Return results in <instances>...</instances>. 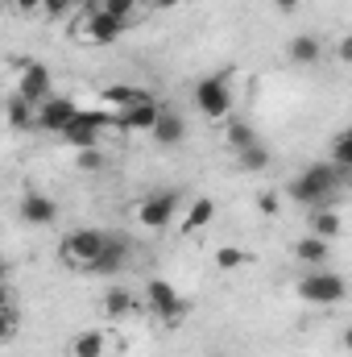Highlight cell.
<instances>
[{"label":"cell","mask_w":352,"mask_h":357,"mask_svg":"<svg viewBox=\"0 0 352 357\" xmlns=\"http://www.w3.org/2000/svg\"><path fill=\"white\" fill-rule=\"evenodd\" d=\"M104 245H108V233H99V229H75V233H67V241H63V262H71V266H83L91 270V262L104 254Z\"/></svg>","instance_id":"obj_3"},{"label":"cell","mask_w":352,"mask_h":357,"mask_svg":"<svg viewBox=\"0 0 352 357\" xmlns=\"http://www.w3.org/2000/svg\"><path fill=\"white\" fill-rule=\"evenodd\" d=\"M83 108L75 104V100H67V96H50L42 108H38V125L46 129V133H67V125L79 116Z\"/></svg>","instance_id":"obj_8"},{"label":"cell","mask_w":352,"mask_h":357,"mask_svg":"<svg viewBox=\"0 0 352 357\" xmlns=\"http://www.w3.org/2000/svg\"><path fill=\"white\" fill-rule=\"evenodd\" d=\"M211 216H216V204L207 199V195H199L191 208H186V220H182V233H199V229H207L211 225Z\"/></svg>","instance_id":"obj_20"},{"label":"cell","mask_w":352,"mask_h":357,"mask_svg":"<svg viewBox=\"0 0 352 357\" xmlns=\"http://www.w3.org/2000/svg\"><path fill=\"white\" fill-rule=\"evenodd\" d=\"M108 125H116V112H79V116L67 125L63 142L75 146V150H91V146H99V133H104Z\"/></svg>","instance_id":"obj_5"},{"label":"cell","mask_w":352,"mask_h":357,"mask_svg":"<svg viewBox=\"0 0 352 357\" xmlns=\"http://www.w3.org/2000/svg\"><path fill=\"white\" fill-rule=\"evenodd\" d=\"M21 216H25L29 225H50V220L58 216V204H54L50 195H42V191H29V195L21 199Z\"/></svg>","instance_id":"obj_13"},{"label":"cell","mask_w":352,"mask_h":357,"mask_svg":"<svg viewBox=\"0 0 352 357\" xmlns=\"http://www.w3.org/2000/svg\"><path fill=\"white\" fill-rule=\"evenodd\" d=\"M158 116H162V108L150 100V104H133V108H120V112H116V125H125V129H150V133H154Z\"/></svg>","instance_id":"obj_12"},{"label":"cell","mask_w":352,"mask_h":357,"mask_svg":"<svg viewBox=\"0 0 352 357\" xmlns=\"http://www.w3.org/2000/svg\"><path fill=\"white\" fill-rule=\"evenodd\" d=\"M17 91L42 108V104L50 100V67H46V63H25V67H21V79H17Z\"/></svg>","instance_id":"obj_9"},{"label":"cell","mask_w":352,"mask_h":357,"mask_svg":"<svg viewBox=\"0 0 352 357\" xmlns=\"http://www.w3.org/2000/svg\"><path fill=\"white\" fill-rule=\"evenodd\" d=\"M257 208H262L265 216H278V195H273V191H262V195H257Z\"/></svg>","instance_id":"obj_31"},{"label":"cell","mask_w":352,"mask_h":357,"mask_svg":"<svg viewBox=\"0 0 352 357\" xmlns=\"http://www.w3.org/2000/svg\"><path fill=\"white\" fill-rule=\"evenodd\" d=\"M104 333L99 328H88V333H79L75 341H71V354L75 357H104Z\"/></svg>","instance_id":"obj_22"},{"label":"cell","mask_w":352,"mask_h":357,"mask_svg":"<svg viewBox=\"0 0 352 357\" xmlns=\"http://www.w3.org/2000/svg\"><path fill=\"white\" fill-rule=\"evenodd\" d=\"M71 8H75V0H46V8H42V13H46V17H67Z\"/></svg>","instance_id":"obj_30"},{"label":"cell","mask_w":352,"mask_h":357,"mask_svg":"<svg viewBox=\"0 0 352 357\" xmlns=\"http://www.w3.org/2000/svg\"><path fill=\"white\" fill-rule=\"evenodd\" d=\"M294 258L319 270L328 258H332V241H323V237H315V233H311V237H303V241L294 245Z\"/></svg>","instance_id":"obj_15"},{"label":"cell","mask_w":352,"mask_h":357,"mask_svg":"<svg viewBox=\"0 0 352 357\" xmlns=\"http://www.w3.org/2000/svg\"><path fill=\"white\" fill-rule=\"evenodd\" d=\"M129 29V21H120V17H108V13H99V8H91L88 13V42H95V46H112L120 33Z\"/></svg>","instance_id":"obj_10"},{"label":"cell","mask_w":352,"mask_h":357,"mask_svg":"<svg viewBox=\"0 0 352 357\" xmlns=\"http://www.w3.org/2000/svg\"><path fill=\"white\" fill-rule=\"evenodd\" d=\"M237 162H241V171H265V167H269V150L257 142V146L241 150V154H237Z\"/></svg>","instance_id":"obj_24"},{"label":"cell","mask_w":352,"mask_h":357,"mask_svg":"<svg viewBox=\"0 0 352 357\" xmlns=\"http://www.w3.org/2000/svg\"><path fill=\"white\" fill-rule=\"evenodd\" d=\"M298 4H303V0H273L278 13H298Z\"/></svg>","instance_id":"obj_34"},{"label":"cell","mask_w":352,"mask_h":357,"mask_svg":"<svg viewBox=\"0 0 352 357\" xmlns=\"http://www.w3.org/2000/svg\"><path fill=\"white\" fill-rule=\"evenodd\" d=\"M340 345H344V349H349V354H352V324H349V328H344V337H340Z\"/></svg>","instance_id":"obj_35"},{"label":"cell","mask_w":352,"mask_h":357,"mask_svg":"<svg viewBox=\"0 0 352 357\" xmlns=\"http://www.w3.org/2000/svg\"><path fill=\"white\" fill-rule=\"evenodd\" d=\"M129 266V245H125V237H112L108 233V245H104V254L91 262V274H99V278H108V274H116V270Z\"/></svg>","instance_id":"obj_11"},{"label":"cell","mask_w":352,"mask_h":357,"mask_svg":"<svg viewBox=\"0 0 352 357\" xmlns=\"http://www.w3.org/2000/svg\"><path fill=\"white\" fill-rule=\"evenodd\" d=\"M4 112H8V125H13V129H29V125L38 121V104H33V100H25L21 91H13V96H8V108H4Z\"/></svg>","instance_id":"obj_18"},{"label":"cell","mask_w":352,"mask_h":357,"mask_svg":"<svg viewBox=\"0 0 352 357\" xmlns=\"http://www.w3.org/2000/svg\"><path fill=\"white\" fill-rule=\"evenodd\" d=\"M178 216V195L175 191H158V195H150L141 208H137V220L145 225V229H166V225H175Z\"/></svg>","instance_id":"obj_7"},{"label":"cell","mask_w":352,"mask_h":357,"mask_svg":"<svg viewBox=\"0 0 352 357\" xmlns=\"http://www.w3.org/2000/svg\"><path fill=\"white\" fill-rule=\"evenodd\" d=\"M344 295H349V282H344V274H336V270H311V274L298 278V299H303V303L332 307V303H340Z\"/></svg>","instance_id":"obj_2"},{"label":"cell","mask_w":352,"mask_h":357,"mask_svg":"<svg viewBox=\"0 0 352 357\" xmlns=\"http://www.w3.org/2000/svg\"><path fill=\"white\" fill-rule=\"evenodd\" d=\"M336 54H340V63H352V33L336 42Z\"/></svg>","instance_id":"obj_33"},{"label":"cell","mask_w":352,"mask_h":357,"mask_svg":"<svg viewBox=\"0 0 352 357\" xmlns=\"http://www.w3.org/2000/svg\"><path fill=\"white\" fill-rule=\"evenodd\" d=\"M154 8H175V4H182V0H150Z\"/></svg>","instance_id":"obj_36"},{"label":"cell","mask_w":352,"mask_h":357,"mask_svg":"<svg viewBox=\"0 0 352 357\" xmlns=\"http://www.w3.org/2000/svg\"><path fill=\"white\" fill-rule=\"evenodd\" d=\"M245 262H249V254H245V250H237V245L216 250V266H220V270H241Z\"/></svg>","instance_id":"obj_27"},{"label":"cell","mask_w":352,"mask_h":357,"mask_svg":"<svg viewBox=\"0 0 352 357\" xmlns=\"http://www.w3.org/2000/svg\"><path fill=\"white\" fill-rule=\"evenodd\" d=\"M145 303H150V312L162 316V320H182V312H186V299L178 295L166 278H150V282H145Z\"/></svg>","instance_id":"obj_6"},{"label":"cell","mask_w":352,"mask_h":357,"mask_svg":"<svg viewBox=\"0 0 352 357\" xmlns=\"http://www.w3.org/2000/svg\"><path fill=\"white\" fill-rule=\"evenodd\" d=\"M195 104H199V112H203L207 121H224V116L232 112V88H228V79H224V75H207V79H199V88H195Z\"/></svg>","instance_id":"obj_4"},{"label":"cell","mask_w":352,"mask_h":357,"mask_svg":"<svg viewBox=\"0 0 352 357\" xmlns=\"http://www.w3.org/2000/svg\"><path fill=\"white\" fill-rule=\"evenodd\" d=\"M224 142L232 146V154H241V150L257 146V129H253L249 121H237V116H232V121L224 125Z\"/></svg>","instance_id":"obj_19"},{"label":"cell","mask_w":352,"mask_h":357,"mask_svg":"<svg viewBox=\"0 0 352 357\" xmlns=\"http://www.w3.org/2000/svg\"><path fill=\"white\" fill-rule=\"evenodd\" d=\"M349 183H352V171H349Z\"/></svg>","instance_id":"obj_37"},{"label":"cell","mask_w":352,"mask_h":357,"mask_svg":"<svg viewBox=\"0 0 352 357\" xmlns=\"http://www.w3.org/2000/svg\"><path fill=\"white\" fill-rule=\"evenodd\" d=\"M332 162L340 171H352V129H344L336 142H332Z\"/></svg>","instance_id":"obj_25"},{"label":"cell","mask_w":352,"mask_h":357,"mask_svg":"<svg viewBox=\"0 0 352 357\" xmlns=\"http://www.w3.org/2000/svg\"><path fill=\"white\" fill-rule=\"evenodd\" d=\"M182 137H186L182 116L170 112V108H162V116H158V125H154V142H158V146H166V150H175V146H182Z\"/></svg>","instance_id":"obj_14"},{"label":"cell","mask_w":352,"mask_h":357,"mask_svg":"<svg viewBox=\"0 0 352 357\" xmlns=\"http://www.w3.org/2000/svg\"><path fill=\"white\" fill-rule=\"evenodd\" d=\"M340 212H328V208H319V212H311V233L315 237H323V241H336L340 237Z\"/></svg>","instance_id":"obj_21"},{"label":"cell","mask_w":352,"mask_h":357,"mask_svg":"<svg viewBox=\"0 0 352 357\" xmlns=\"http://www.w3.org/2000/svg\"><path fill=\"white\" fill-rule=\"evenodd\" d=\"M17 324H21V312H17L13 295H4V337H8V341L17 337Z\"/></svg>","instance_id":"obj_28"},{"label":"cell","mask_w":352,"mask_h":357,"mask_svg":"<svg viewBox=\"0 0 352 357\" xmlns=\"http://www.w3.org/2000/svg\"><path fill=\"white\" fill-rule=\"evenodd\" d=\"M104 104H116V112H120V108H133V104H150V96L141 88H108Z\"/></svg>","instance_id":"obj_23"},{"label":"cell","mask_w":352,"mask_h":357,"mask_svg":"<svg viewBox=\"0 0 352 357\" xmlns=\"http://www.w3.org/2000/svg\"><path fill=\"white\" fill-rule=\"evenodd\" d=\"M290 59H294L298 67H315V63L323 59L319 38H315V33H298V38H290Z\"/></svg>","instance_id":"obj_16"},{"label":"cell","mask_w":352,"mask_h":357,"mask_svg":"<svg viewBox=\"0 0 352 357\" xmlns=\"http://www.w3.org/2000/svg\"><path fill=\"white\" fill-rule=\"evenodd\" d=\"M336 183H340V167L336 162H315L311 171H303L298 178H290V199H298V204H307V208H323L328 199H332V191H336Z\"/></svg>","instance_id":"obj_1"},{"label":"cell","mask_w":352,"mask_h":357,"mask_svg":"<svg viewBox=\"0 0 352 357\" xmlns=\"http://www.w3.org/2000/svg\"><path fill=\"white\" fill-rule=\"evenodd\" d=\"M95 8H99V13H108V17H120V21H133V13L141 8V0H99Z\"/></svg>","instance_id":"obj_26"},{"label":"cell","mask_w":352,"mask_h":357,"mask_svg":"<svg viewBox=\"0 0 352 357\" xmlns=\"http://www.w3.org/2000/svg\"><path fill=\"white\" fill-rule=\"evenodd\" d=\"M104 312H108L112 320H125V316L137 312V295L125 291V287H108V291H104Z\"/></svg>","instance_id":"obj_17"},{"label":"cell","mask_w":352,"mask_h":357,"mask_svg":"<svg viewBox=\"0 0 352 357\" xmlns=\"http://www.w3.org/2000/svg\"><path fill=\"white\" fill-rule=\"evenodd\" d=\"M79 171H104V154H99V146H91V150H79Z\"/></svg>","instance_id":"obj_29"},{"label":"cell","mask_w":352,"mask_h":357,"mask_svg":"<svg viewBox=\"0 0 352 357\" xmlns=\"http://www.w3.org/2000/svg\"><path fill=\"white\" fill-rule=\"evenodd\" d=\"M13 8H17V13H42L46 0H13Z\"/></svg>","instance_id":"obj_32"}]
</instances>
